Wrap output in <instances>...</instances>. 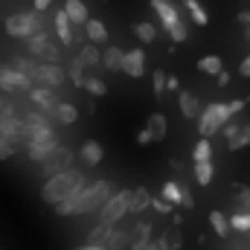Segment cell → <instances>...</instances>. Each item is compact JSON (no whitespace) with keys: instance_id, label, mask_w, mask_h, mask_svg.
I'll return each instance as SVG.
<instances>
[{"instance_id":"cell-1","label":"cell","mask_w":250,"mask_h":250,"mask_svg":"<svg viewBox=\"0 0 250 250\" xmlns=\"http://www.w3.org/2000/svg\"><path fill=\"white\" fill-rule=\"evenodd\" d=\"M84 181H87V178H84V172L70 166V169L59 172V175L47 178V184L41 187V201L53 207V204H59V201H64V198H73V195L82 189Z\"/></svg>"},{"instance_id":"cell-2","label":"cell","mask_w":250,"mask_h":250,"mask_svg":"<svg viewBox=\"0 0 250 250\" xmlns=\"http://www.w3.org/2000/svg\"><path fill=\"white\" fill-rule=\"evenodd\" d=\"M114 192V181H84L82 189L73 195V215H87L96 212Z\"/></svg>"},{"instance_id":"cell-3","label":"cell","mask_w":250,"mask_h":250,"mask_svg":"<svg viewBox=\"0 0 250 250\" xmlns=\"http://www.w3.org/2000/svg\"><path fill=\"white\" fill-rule=\"evenodd\" d=\"M44 29V12H15V15H9L6 18V35L9 38H29V35H35V32H41Z\"/></svg>"},{"instance_id":"cell-4","label":"cell","mask_w":250,"mask_h":250,"mask_svg":"<svg viewBox=\"0 0 250 250\" xmlns=\"http://www.w3.org/2000/svg\"><path fill=\"white\" fill-rule=\"evenodd\" d=\"M230 123V111L224 102H212L204 108V114H198V134L201 137H212L221 131V125Z\"/></svg>"},{"instance_id":"cell-5","label":"cell","mask_w":250,"mask_h":250,"mask_svg":"<svg viewBox=\"0 0 250 250\" xmlns=\"http://www.w3.org/2000/svg\"><path fill=\"white\" fill-rule=\"evenodd\" d=\"M128 201H131V192H128V189H114L111 198L96 209L99 224H117L120 218H125V212H128Z\"/></svg>"},{"instance_id":"cell-6","label":"cell","mask_w":250,"mask_h":250,"mask_svg":"<svg viewBox=\"0 0 250 250\" xmlns=\"http://www.w3.org/2000/svg\"><path fill=\"white\" fill-rule=\"evenodd\" d=\"M73 160H76V151L70 148V146H56L41 163H38V169H41V175H44V181L47 178H53V175H59V172H64V169H70L73 166Z\"/></svg>"},{"instance_id":"cell-7","label":"cell","mask_w":250,"mask_h":250,"mask_svg":"<svg viewBox=\"0 0 250 250\" xmlns=\"http://www.w3.org/2000/svg\"><path fill=\"white\" fill-rule=\"evenodd\" d=\"M26 47H29V56H32V59H38V62L56 64L59 59H62V50L56 47V41H50L47 29H41V32L29 35V38H26Z\"/></svg>"},{"instance_id":"cell-8","label":"cell","mask_w":250,"mask_h":250,"mask_svg":"<svg viewBox=\"0 0 250 250\" xmlns=\"http://www.w3.org/2000/svg\"><path fill=\"white\" fill-rule=\"evenodd\" d=\"M64 82H67V73H64V67H59V62L56 64H35V73H32V84H44V87H62Z\"/></svg>"},{"instance_id":"cell-9","label":"cell","mask_w":250,"mask_h":250,"mask_svg":"<svg viewBox=\"0 0 250 250\" xmlns=\"http://www.w3.org/2000/svg\"><path fill=\"white\" fill-rule=\"evenodd\" d=\"M29 87H32V79H29V76L12 70L9 64H0V90L18 93V90H29Z\"/></svg>"},{"instance_id":"cell-10","label":"cell","mask_w":250,"mask_h":250,"mask_svg":"<svg viewBox=\"0 0 250 250\" xmlns=\"http://www.w3.org/2000/svg\"><path fill=\"white\" fill-rule=\"evenodd\" d=\"M59 146V137H56V131L53 134H47V137H38V140H29L26 143V154H29V160H35V163H41L53 148Z\"/></svg>"},{"instance_id":"cell-11","label":"cell","mask_w":250,"mask_h":250,"mask_svg":"<svg viewBox=\"0 0 250 250\" xmlns=\"http://www.w3.org/2000/svg\"><path fill=\"white\" fill-rule=\"evenodd\" d=\"M29 99H32V105L38 108V111H44V114H53V108H56V90L53 87H44V84H32L29 87Z\"/></svg>"},{"instance_id":"cell-12","label":"cell","mask_w":250,"mask_h":250,"mask_svg":"<svg viewBox=\"0 0 250 250\" xmlns=\"http://www.w3.org/2000/svg\"><path fill=\"white\" fill-rule=\"evenodd\" d=\"M123 73L131 79H143L146 76V53L137 47V50H128L123 56Z\"/></svg>"},{"instance_id":"cell-13","label":"cell","mask_w":250,"mask_h":250,"mask_svg":"<svg viewBox=\"0 0 250 250\" xmlns=\"http://www.w3.org/2000/svg\"><path fill=\"white\" fill-rule=\"evenodd\" d=\"M151 9L157 12V18H160L163 29H169V26H175V23L181 21V12L175 9V3H172V0H151Z\"/></svg>"},{"instance_id":"cell-14","label":"cell","mask_w":250,"mask_h":250,"mask_svg":"<svg viewBox=\"0 0 250 250\" xmlns=\"http://www.w3.org/2000/svg\"><path fill=\"white\" fill-rule=\"evenodd\" d=\"M102 157H105V148H102L96 140H87V143H82V148H79V160H82L87 169L99 166V163H102Z\"/></svg>"},{"instance_id":"cell-15","label":"cell","mask_w":250,"mask_h":250,"mask_svg":"<svg viewBox=\"0 0 250 250\" xmlns=\"http://www.w3.org/2000/svg\"><path fill=\"white\" fill-rule=\"evenodd\" d=\"M64 15L70 18V23H73V26H84V21L90 18V12H87L84 0H67V3H64Z\"/></svg>"},{"instance_id":"cell-16","label":"cell","mask_w":250,"mask_h":250,"mask_svg":"<svg viewBox=\"0 0 250 250\" xmlns=\"http://www.w3.org/2000/svg\"><path fill=\"white\" fill-rule=\"evenodd\" d=\"M53 123L56 125H73L79 120V108L76 105H70V102H56V108H53Z\"/></svg>"},{"instance_id":"cell-17","label":"cell","mask_w":250,"mask_h":250,"mask_svg":"<svg viewBox=\"0 0 250 250\" xmlns=\"http://www.w3.org/2000/svg\"><path fill=\"white\" fill-rule=\"evenodd\" d=\"M146 131L151 134V143L166 140V134H169V123H166V117H163V114H148V120H146Z\"/></svg>"},{"instance_id":"cell-18","label":"cell","mask_w":250,"mask_h":250,"mask_svg":"<svg viewBox=\"0 0 250 250\" xmlns=\"http://www.w3.org/2000/svg\"><path fill=\"white\" fill-rule=\"evenodd\" d=\"M84 35H87L90 44H105V41H108V26H105L102 21L87 18V21H84Z\"/></svg>"},{"instance_id":"cell-19","label":"cell","mask_w":250,"mask_h":250,"mask_svg":"<svg viewBox=\"0 0 250 250\" xmlns=\"http://www.w3.org/2000/svg\"><path fill=\"white\" fill-rule=\"evenodd\" d=\"M123 50L120 47H105V53H102V59L99 64L105 67V70H111V73H123Z\"/></svg>"},{"instance_id":"cell-20","label":"cell","mask_w":250,"mask_h":250,"mask_svg":"<svg viewBox=\"0 0 250 250\" xmlns=\"http://www.w3.org/2000/svg\"><path fill=\"white\" fill-rule=\"evenodd\" d=\"M248 146H250V123H245L227 137V148H230V151H242V148H248Z\"/></svg>"},{"instance_id":"cell-21","label":"cell","mask_w":250,"mask_h":250,"mask_svg":"<svg viewBox=\"0 0 250 250\" xmlns=\"http://www.w3.org/2000/svg\"><path fill=\"white\" fill-rule=\"evenodd\" d=\"M178 105H181L184 120H195V117H198V96H195L192 90H181V93H178Z\"/></svg>"},{"instance_id":"cell-22","label":"cell","mask_w":250,"mask_h":250,"mask_svg":"<svg viewBox=\"0 0 250 250\" xmlns=\"http://www.w3.org/2000/svg\"><path fill=\"white\" fill-rule=\"evenodd\" d=\"M56 35H59V41H62L64 47L73 44V23H70V18L64 15V9L56 12Z\"/></svg>"},{"instance_id":"cell-23","label":"cell","mask_w":250,"mask_h":250,"mask_svg":"<svg viewBox=\"0 0 250 250\" xmlns=\"http://www.w3.org/2000/svg\"><path fill=\"white\" fill-rule=\"evenodd\" d=\"M157 242H160V248H163V250H181V245H184L181 227H175V224H172V227H166V230L160 233V239H157Z\"/></svg>"},{"instance_id":"cell-24","label":"cell","mask_w":250,"mask_h":250,"mask_svg":"<svg viewBox=\"0 0 250 250\" xmlns=\"http://www.w3.org/2000/svg\"><path fill=\"white\" fill-rule=\"evenodd\" d=\"M111 227H114V224H96V227H93V230L84 236V245H87V248H105Z\"/></svg>"},{"instance_id":"cell-25","label":"cell","mask_w":250,"mask_h":250,"mask_svg":"<svg viewBox=\"0 0 250 250\" xmlns=\"http://www.w3.org/2000/svg\"><path fill=\"white\" fill-rule=\"evenodd\" d=\"M148 201H151V192L146 187L134 189L131 192V201H128V212H146L148 209Z\"/></svg>"},{"instance_id":"cell-26","label":"cell","mask_w":250,"mask_h":250,"mask_svg":"<svg viewBox=\"0 0 250 250\" xmlns=\"http://www.w3.org/2000/svg\"><path fill=\"white\" fill-rule=\"evenodd\" d=\"M192 172H195V184L198 187H209L212 184V160H198L192 166Z\"/></svg>"},{"instance_id":"cell-27","label":"cell","mask_w":250,"mask_h":250,"mask_svg":"<svg viewBox=\"0 0 250 250\" xmlns=\"http://www.w3.org/2000/svg\"><path fill=\"white\" fill-rule=\"evenodd\" d=\"M209 224H212V233L218 236V239H227L233 230H230V221H227V215L224 212H218V209H212L209 212Z\"/></svg>"},{"instance_id":"cell-28","label":"cell","mask_w":250,"mask_h":250,"mask_svg":"<svg viewBox=\"0 0 250 250\" xmlns=\"http://www.w3.org/2000/svg\"><path fill=\"white\" fill-rule=\"evenodd\" d=\"M125 248H131V242H128V230L111 227L108 242H105V250H125Z\"/></svg>"},{"instance_id":"cell-29","label":"cell","mask_w":250,"mask_h":250,"mask_svg":"<svg viewBox=\"0 0 250 250\" xmlns=\"http://www.w3.org/2000/svg\"><path fill=\"white\" fill-rule=\"evenodd\" d=\"M76 59L84 64V67H99V59H102V53H99V47H96V44H90V41H87V44L79 50V56H76Z\"/></svg>"},{"instance_id":"cell-30","label":"cell","mask_w":250,"mask_h":250,"mask_svg":"<svg viewBox=\"0 0 250 250\" xmlns=\"http://www.w3.org/2000/svg\"><path fill=\"white\" fill-rule=\"evenodd\" d=\"M151 230H154L151 224H146V221H137V224H134V227L128 230V242H131V245L148 242V239H151Z\"/></svg>"},{"instance_id":"cell-31","label":"cell","mask_w":250,"mask_h":250,"mask_svg":"<svg viewBox=\"0 0 250 250\" xmlns=\"http://www.w3.org/2000/svg\"><path fill=\"white\" fill-rule=\"evenodd\" d=\"M195 67H198L201 73H207V76H215V73L224 70V62H221V56H204V59H198Z\"/></svg>"},{"instance_id":"cell-32","label":"cell","mask_w":250,"mask_h":250,"mask_svg":"<svg viewBox=\"0 0 250 250\" xmlns=\"http://www.w3.org/2000/svg\"><path fill=\"white\" fill-rule=\"evenodd\" d=\"M184 6L189 9V18L195 21V26H207L209 23V15H207V9L198 0H184Z\"/></svg>"},{"instance_id":"cell-33","label":"cell","mask_w":250,"mask_h":250,"mask_svg":"<svg viewBox=\"0 0 250 250\" xmlns=\"http://www.w3.org/2000/svg\"><path fill=\"white\" fill-rule=\"evenodd\" d=\"M134 35H137V41L151 44V41L157 38V26H154V23H148V21H140V23H134Z\"/></svg>"},{"instance_id":"cell-34","label":"cell","mask_w":250,"mask_h":250,"mask_svg":"<svg viewBox=\"0 0 250 250\" xmlns=\"http://www.w3.org/2000/svg\"><path fill=\"white\" fill-rule=\"evenodd\" d=\"M35 59H32V56H15V59H12V62H9V67H12V70H18V73H23V76H29V79H32V73H35Z\"/></svg>"},{"instance_id":"cell-35","label":"cell","mask_w":250,"mask_h":250,"mask_svg":"<svg viewBox=\"0 0 250 250\" xmlns=\"http://www.w3.org/2000/svg\"><path fill=\"white\" fill-rule=\"evenodd\" d=\"M82 87H84V90H87V93H90L93 99H99V96H105V93H108V84H105L102 79H93V76H90V79L84 76V82H82Z\"/></svg>"},{"instance_id":"cell-36","label":"cell","mask_w":250,"mask_h":250,"mask_svg":"<svg viewBox=\"0 0 250 250\" xmlns=\"http://www.w3.org/2000/svg\"><path fill=\"white\" fill-rule=\"evenodd\" d=\"M192 160H212V146H209V137H201L192 148Z\"/></svg>"},{"instance_id":"cell-37","label":"cell","mask_w":250,"mask_h":250,"mask_svg":"<svg viewBox=\"0 0 250 250\" xmlns=\"http://www.w3.org/2000/svg\"><path fill=\"white\" fill-rule=\"evenodd\" d=\"M160 198H163L166 204L178 207V201H181V184H178V181H166V184H163V192H160Z\"/></svg>"},{"instance_id":"cell-38","label":"cell","mask_w":250,"mask_h":250,"mask_svg":"<svg viewBox=\"0 0 250 250\" xmlns=\"http://www.w3.org/2000/svg\"><path fill=\"white\" fill-rule=\"evenodd\" d=\"M64 73H67V79H70L76 87H82V82H84V64L79 62V59H73V62H70V67H67Z\"/></svg>"},{"instance_id":"cell-39","label":"cell","mask_w":250,"mask_h":250,"mask_svg":"<svg viewBox=\"0 0 250 250\" xmlns=\"http://www.w3.org/2000/svg\"><path fill=\"white\" fill-rule=\"evenodd\" d=\"M166 32H169L172 44H184V41L189 38V29H187V23H184V21H178V23H175V26H169Z\"/></svg>"},{"instance_id":"cell-40","label":"cell","mask_w":250,"mask_h":250,"mask_svg":"<svg viewBox=\"0 0 250 250\" xmlns=\"http://www.w3.org/2000/svg\"><path fill=\"white\" fill-rule=\"evenodd\" d=\"M227 221H230V230H239V233H248L250 230V212H236Z\"/></svg>"},{"instance_id":"cell-41","label":"cell","mask_w":250,"mask_h":250,"mask_svg":"<svg viewBox=\"0 0 250 250\" xmlns=\"http://www.w3.org/2000/svg\"><path fill=\"white\" fill-rule=\"evenodd\" d=\"M236 212H250V189H236Z\"/></svg>"},{"instance_id":"cell-42","label":"cell","mask_w":250,"mask_h":250,"mask_svg":"<svg viewBox=\"0 0 250 250\" xmlns=\"http://www.w3.org/2000/svg\"><path fill=\"white\" fill-rule=\"evenodd\" d=\"M151 87H154V96H163V90H166V73L163 70L151 73Z\"/></svg>"},{"instance_id":"cell-43","label":"cell","mask_w":250,"mask_h":250,"mask_svg":"<svg viewBox=\"0 0 250 250\" xmlns=\"http://www.w3.org/2000/svg\"><path fill=\"white\" fill-rule=\"evenodd\" d=\"M148 207H154V209H157L160 215H169V212L175 209V207H172V204H166L163 198H151V201H148Z\"/></svg>"},{"instance_id":"cell-44","label":"cell","mask_w":250,"mask_h":250,"mask_svg":"<svg viewBox=\"0 0 250 250\" xmlns=\"http://www.w3.org/2000/svg\"><path fill=\"white\" fill-rule=\"evenodd\" d=\"M178 207H184V209H195V198H192L189 189H184V184H181V201H178Z\"/></svg>"},{"instance_id":"cell-45","label":"cell","mask_w":250,"mask_h":250,"mask_svg":"<svg viewBox=\"0 0 250 250\" xmlns=\"http://www.w3.org/2000/svg\"><path fill=\"white\" fill-rule=\"evenodd\" d=\"M248 96H242V99H233V102H227V111H230V117H233V114H239V111H245V108H248Z\"/></svg>"},{"instance_id":"cell-46","label":"cell","mask_w":250,"mask_h":250,"mask_svg":"<svg viewBox=\"0 0 250 250\" xmlns=\"http://www.w3.org/2000/svg\"><path fill=\"white\" fill-rule=\"evenodd\" d=\"M12 154H15V146H12L9 140H3V137H0V160H9Z\"/></svg>"},{"instance_id":"cell-47","label":"cell","mask_w":250,"mask_h":250,"mask_svg":"<svg viewBox=\"0 0 250 250\" xmlns=\"http://www.w3.org/2000/svg\"><path fill=\"white\" fill-rule=\"evenodd\" d=\"M18 111H15V105L12 102H6L3 96H0V120H6V117H15Z\"/></svg>"},{"instance_id":"cell-48","label":"cell","mask_w":250,"mask_h":250,"mask_svg":"<svg viewBox=\"0 0 250 250\" xmlns=\"http://www.w3.org/2000/svg\"><path fill=\"white\" fill-rule=\"evenodd\" d=\"M128 250H163V248H160V242H151V239H148V242H140V245H131Z\"/></svg>"},{"instance_id":"cell-49","label":"cell","mask_w":250,"mask_h":250,"mask_svg":"<svg viewBox=\"0 0 250 250\" xmlns=\"http://www.w3.org/2000/svg\"><path fill=\"white\" fill-rule=\"evenodd\" d=\"M239 73H242L245 79H250V53L242 59V64H239Z\"/></svg>"},{"instance_id":"cell-50","label":"cell","mask_w":250,"mask_h":250,"mask_svg":"<svg viewBox=\"0 0 250 250\" xmlns=\"http://www.w3.org/2000/svg\"><path fill=\"white\" fill-rule=\"evenodd\" d=\"M148 143H151V134H148V131L143 128V131L137 134V146H148Z\"/></svg>"},{"instance_id":"cell-51","label":"cell","mask_w":250,"mask_h":250,"mask_svg":"<svg viewBox=\"0 0 250 250\" xmlns=\"http://www.w3.org/2000/svg\"><path fill=\"white\" fill-rule=\"evenodd\" d=\"M236 21H239L242 26H250V12H248V9H242V12L236 15Z\"/></svg>"},{"instance_id":"cell-52","label":"cell","mask_w":250,"mask_h":250,"mask_svg":"<svg viewBox=\"0 0 250 250\" xmlns=\"http://www.w3.org/2000/svg\"><path fill=\"white\" fill-rule=\"evenodd\" d=\"M215 79H218V84H221V87H227V84H230V73H227V70L215 73Z\"/></svg>"},{"instance_id":"cell-53","label":"cell","mask_w":250,"mask_h":250,"mask_svg":"<svg viewBox=\"0 0 250 250\" xmlns=\"http://www.w3.org/2000/svg\"><path fill=\"white\" fill-rule=\"evenodd\" d=\"M178 87H181L178 76H166V90H178Z\"/></svg>"},{"instance_id":"cell-54","label":"cell","mask_w":250,"mask_h":250,"mask_svg":"<svg viewBox=\"0 0 250 250\" xmlns=\"http://www.w3.org/2000/svg\"><path fill=\"white\" fill-rule=\"evenodd\" d=\"M50 3H53V0H32V9H35V12H44V9H50Z\"/></svg>"},{"instance_id":"cell-55","label":"cell","mask_w":250,"mask_h":250,"mask_svg":"<svg viewBox=\"0 0 250 250\" xmlns=\"http://www.w3.org/2000/svg\"><path fill=\"white\" fill-rule=\"evenodd\" d=\"M169 166H172V169H178V172H181V169H184V160H181V157H172V160H169Z\"/></svg>"},{"instance_id":"cell-56","label":"cell","mask_w":250,"mask_h":250,"mask_svg":"<svg viewBox=\"0 0 250 250\" xmlns=\"http://www.w3.org/2000/svg\"><path fill=\"white\" fill-rule=\"evenodd\" d=\"M172 224H175V227H181V224H184V215H181V212H175V215H172Z\"/></svg>"},{"instance_id":"cell-57","label":"cell","mask_w":250,"mask_h":250,"mask_svg":"<svg viewBox=\"0 0 250 250\" xmlns=\"http://www.w3.org/2000/svg\"><path fill=\"white\" fill-rule=\"evenodd\" d=\"M76 250H105V248H87V245H84V248H76Z\"/></svg>"},{"instance_id":"cell-58","label":"cell","mask_w":250,"mask_h":250,"mask_svg":"<svg viewBox=\"0 0 250 250\" xmlns=\"http://www.w3.org/2000/svg\"><path fill=\"white\" fill-rule=\"evenodd\" d=\"M245 239H248V248H250V230H248V233H245Z\"/></svg>"},{"instance_id":"cell-59","label":"cell","mask_w":250,"mask_h":250,"mask_svg":"<svg viewBox=\"0 0 250 250\" xmlns=\"http://www.w3.org/2000/svg\"><path fill=\"white\" fill-rule=\"evenodd\" d=\"M102 3H108V0H102Z\"/></svg>"},{"instance_id":"cell-60","label":"cell","mask_w":250,"mask_h":250,"mask_svg":"<svg viewBox=\"0 0 250 250\" xmlns=\"http://www.w3.org/2000/svg\"><path fill=\"white\" fill-rule=\"evenodd\" d=\"M248 38H250V32H248Z\"/></svg>"},{"instance_id":"cell-61","label":"cell","mask_w":250,"mask_h":250,"mask_svg":"<svg viewBox=\"0 0 250 250\" xmlns=\"http://www.w3.org/2000/svg\"><path fill=\"white\" fill-rule=\"evenodd\" d=\"M236 250H242V248H236Z\"/></svg>"}]
</instances>
